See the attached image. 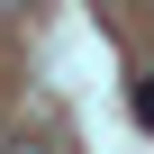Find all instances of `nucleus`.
Here are the masks:
<instances>
[{"mask_svg": "<svg viewBox=\"0 0 154 154\" xmlns=\"http://www.w3.org/2000/svg\"><path fill=\"white\" fill-rule=\"evenodd\" d=\"M0 154H54V145H36V136H9V145H0Z\"/></svg>", "mask_w": 154, "mask_h": 154, "instance_id": "obj_2", "label": "nucleus"}, {"mask_svg": "<svg viewBox=\"0 0 154 154\" xmlns=\"http://www.w3.org/2000/svg\"><path fill=\"white\" fill-rule=\"evenodd\" d=\"M0 9H36V0H0Z\"/></svg>", "mask_w": 154, "mask_h": 154, "instance_id": "obj_3", "label": "nucleus"}, {"mask_svg": "<svg viewBox=\"0 0 154 154\" xmlns=\"http://www.w3.org/2000/svg\"><path fill=\"white\" fill-rule=\"evenodd\" d=\"M127 118H136V127H154V72H136V82H127Z\"/></svg>", "mask_w": 154, "mask_h": 154, "instance_id": "obj_1", "label": "nucleus"}]
</instances>
